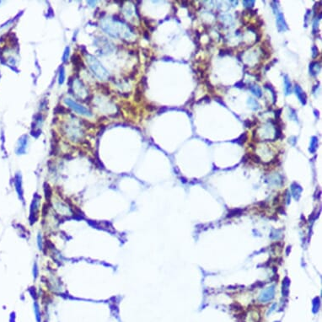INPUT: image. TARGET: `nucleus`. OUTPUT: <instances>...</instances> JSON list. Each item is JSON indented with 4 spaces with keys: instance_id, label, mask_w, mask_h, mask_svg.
I'll return each instance as SVG.
<instances>
[{
    "instance_id": "nucleus-1",
    "label": "nucleus",
    "mask_w": 322,
    "mask_h": 322,
    "mask_svg": "<svg viewBox=\"0 0 322 322\" xmlns=\"http://www.w3.org/2000/svg\"><path fill=\"white\" fill-rule=\"evenodd\" d=\"M87 62L90 65V69L93 71V73L97 77H99L101 79H106L108 78V76H109L108 72L104 68L102 65L100 63V62L95 57H94L93 56L88 55L87 56Z\"/></svg>"
},
{
    "instance_id": "nucleus-2",
    "label": "nucleus",
    "mask_w": 322,
    "mask_h": 322,
    "mask_svg": "<svg viewBox=\"0 0 322 322\" xmlns=\"http://www.w3.org/2000/svg\"><path fill=\"white\" fill-rule=\"evenodd\" d=\"M64 102L67 104L68 106H70V107H71L74 111H76L77 113H78V114H81V115H84V116H90L91 115H92L88 109H86V108H84V106H81L80 105H78V104L76 103V102L73 101L71 99H65Z\"/></svg>"
},
{
    "instance_id": "nucleus-3",
    "label": "nucleus",
    "mask_w": 322,
    "mask_h": 322,
    "mask_svg": "<svg viewBox=\"0 0 322 322\" xmlns=\"http://www.w3.org/2000/svg\"><path fill=\"white\" fill-rule=\"evenodd\" d=\"M295 92H296L297 96L299 99V101L302 103V105H305L306 101H307V96H306L305 93L302 90L301 87L298 84L295 85Z\"/></svg>"
},
{
    "instance_id": "nucleus-4",
    "label": "nucleus",
    "mask_w": 322,
    "mask_h": 322,
    "mask_svg": "<svg viewBox=\"0 0 322 322\" xmlns=\"http://www.w3.org/2000/svg\"><path fill=\"white\" fill-rule=\"evenodd\" d=\"M277 27H278V30L280 31H285L286 30H288V26L284 20V14L282 13L278 14L277 15Z\"/></svg>"
},
{
    "instance_id": "nucleus-5",
    "label": "nucleus",
    "mask_w": 322,
    "mask_h": 322,
    "mask_svg": "<svg viewBox=\"0 0 322 322\" xmlns=\"http://www.w3.org/2000/svg\"><path fill=\"white\" fill-rule=\"evenodd\" d=\"M318 147V138L317 137H312L311 138V142H310V148H309V151L314 153L316 149Z\"/></svg>"
},
{
    "instance_id": "nucleus-6",
    "label": "nucleus",
    "mask_w": 322,
    "mask_h": 322,
    "mask_svg": "<svg viewBox=\"0 0 322 322\" xmlns=\"http://www.w3.org/2000/svg\"><path fill=\"white\" fill-rule=\"evenodd\" d=\"M250 90H251V92L255 95H257V97H261V95H262L261 90L260 89V87L258 85H252L251 87H250Z\"/></svg>"
},
{
    "instance_id": "nucleus-7",
    "label": "nucleus",
    "mask_w": 322,
    "mask_h": 322,
    "mask_svg": "<svg viewBox=\"0 0 322 322\" xmlns=\"http://www.w3.org/2000/svg\"><path fill=\"white\" fill-rule=\"evenodd\" d=\"M248 139V135H247V132H244L243 134H241L237 139H236V142L239 143L240 145H243L246 140Z\"/></svg>"
},
{
    "instance_id": "nucleus-8",
    "label": "nucleus",
    "mask_w": 322,
    "mask_h": 322,
    "mask_svg": "<svg viewBox=\"0 0 322 322\" xmlns=\"http://www.w3.org/2000/svg\"><path fill=\"white\" fill-rule=\"evenodd\" d=\"M264 87L265 88H267V89H268V90H270L271 92H272V96H273V104H276V101H277V95H276V91H275V90H274V88H273V86L271 84H264Z\"/></svg>"
},
{
    "instance_id": "nucleus-9",
    "label": "nucleus",
    "mask_w": 322,
    "mask_h": 322,
    "mask_svg": "<svg viewBox=\"0 0 322 322\" xmlns=\"http://www.w3.org/2000/svg\"><path fill=\"white\" fill-rule=\"evenodd\" d=\"M284 83L286 84V95H289L291 93V82L287 75L284 76Z\"/></svg>"
},
{
    "instance_id": "nucleus-10",
    "label": "nucleus",
    "mask_w": 322,
    "mask_h": 322,
    "mask_svg": "<svg viewBox=\"0 0 322 322\" xmlns=\"http://www.w3.org/2000/svg\"><path fill=\"white\" fill-rule=\"evenodd\" d=\"M248 102L250 104V105H251V107H252L253 110H257V109H259V104H258L257 101L253 100L252 98H250Z\"/></svg>"
},
{
    "instance_id": "nucleus-11",
    "label": "nucleus",
    "mask_w": 322,
    "mask_h": 322,
    "mask_svg": "<svg viewBox=\"0 0 322 322\" xmlns=\"http://www.w3.org/2000/svg\"><path fill=\"white\" fill-rule=\"evenodd\" d=\"M64 78H65L64 68L62 67V68H60V74H59V84H63V82H64Z\"/></svg>"
},
{
    "instance_id": "nucleus-12",
    "label": "nucleus",
    "mask_w": 322,
    "mask_h": 322,
    "mask_svg": "<svg viewBox=\"0 0 322 322\" xmlns=\"http://www.w3.org/2000/svg\"><path fill=\"white\" fill-rule=\"evenodd\" d=\"M232 49L231 48H226V49H221L220 52H219V55L220 56H224V55H231L232 54Z\"/></svg>"
},
{
    "instance_id": "nucleus-13",
    "label": "nucleus",
    "mask_w": 322,
    "mask_h": 322,
    "mask_svg": "<svg viewBox=\"0 0 322 322\" xmlns=\"http://www.w3.org/2000/svg\"><path fill=\"white\" fill-rule=\"evenodd\" d=\"M243 3L245 4V7H250V8H252L253 7V5H254V3H255V1H244L243 2Z\"/></svg>"
},
{
    "instance_id": "nucleus-14",
    "label": "nucleus",
    "mask_w": 322,
    "mask_h": 322,
    "mask_svg": "<svg viewBox=\"0 0 322 322\" xmlns=\"http://www.w3.org/2000/svg\"><path fill=\"white\" fill-rule=\"evenodd\" d=\"M68 55H69V47H67L66 50H65L64 55H63V61L64 63L67 61V59H68Z\"/></svg>"
},
{
    "instance_id": "nucleus-15",
    "label": "nucleus",
    "mask_w": 322,
    "mask_h": 322,
    "mask_svg": "<svg viewBox=\"0 0 322 322\" xmlns=\"http://www.w3.org/2000/svg\"><path fill=\"white\" fill-rule=\"evenodd\" d=\"M282 111H283V109H277V110L275 111V117H276V120L280 119V116H281Z\"/></svg>"
},
{
    "instance_id": "nucleus-16",
    "label": "nucleus",
    "mask_w": 322,
    "mask_h": 322,
    "mask_svg": "<svg viewBox=\"0 0 322 322\" xmlns=\"http://www.w3.org/2000/svg\"><path fill=\"white\" fill-rule=\"evenodd\" d=\"M313 58H315L317 56H318V54H319V51H318V48L316 47H313Z\"/></svg>"
},
{
    "instance_id": "nucleus-17",
    "label": "nucleus",
    "mask_w": 322,
    "mask_h": 322,
    "mask_svg": "<svg viewBox=\"0 0 322 322\" xmlns=\"http://www.w3.org/2000/svg\"><path fill=\"white\" fill-rule=\"evenodd\" d=\"M244 124H245V126L246 128H251L253 126V123H252V122L250 120H245V122H244Z\"/></svg>"
},
{
    "instance_id": "nucleus-18",
    "label": "nucleus",
    "mask_w": 322,
    "mask_h": 322,
    "mask_svg": "<svg viewBox=\"0 0 322 322\" xmlns=\"http://www.w3.org/2000/svg\"><path fill=\"white\" fill-rule=\"evenodd\" d=\"M205 84H207V89L209 90H211V91H213L214 90V88H213V86L210 84V82H208L207 80H206L205 81Z\"/></svg>"
},
{
    "instance_id": "nucleus-19",
    "label": "nucleus",
    "mask_w": 322,
    "mask_h": 322,
    "mask_svg": "<svg viewBox=\"0 0 322 322\" xmlns=\"http://www.w3.org/2000/svg\"><path fill=\"white\" fill-rule=\"evenodd\" d=\"M244 86H245V84L243 83V81H240V82L235 84V87H237V88H243Z\"/></svg>"
},
{
    "instance_id": "nucleus-20",
    "label": "nucleus",
    "mask_w": 322,
    "mask_h": 322,
    "mask_svg": "<svg viewBox=\"0 0 322 322\" xmlns=\"http://www.w3.org/2000/svg\"><path fill=\"white\" fill-rule=\"evenodd\" d=\"M248 30H250L253 31L254 33H258L257 30V29L255 28V26H253V25H251V26H249V27H248Z\"/></svg>"
},
{
    "instance_id": "nucleus-21",
    "label": "nucleus",
    "mask_w": 322,
    "mask_h": 322,
    "mask_svg": "<svg viewBox=\"0 0 322 322\" xmlns=\"http://www.w3.org/2000/svg\"><path fill=\"white\" fill-rule=\"evenodd\" d=\"M222 100V98L221 97H219V96H215V101H218L219 103H220L221 105H223L224 106H225V104L223 102V101H221Z\"/></svg>"
},
{
    "instance_id": "nucleus-22",
    "label": "nucleus",
    "mask_w": 322,
    "mask_h": 322,
    "mask_svg": "<svg viewBox=\"0 0 322 322\" xmlns=\"http://www.w3.org/2000/svg\"><path fill=\"white\" fill-rule=\"evenodd\" d=\"M201 101H206V102H210V101H211V99H210V97L209 96H207V95H205L203 98H202L201 99Z\"/></svg>"
},
{
    "instance_id": "nucleus-23",
    "label": "nucleus",
    "mask_w": 322,
    "mask_h": 322,
    "mask_svg": "<svg viewBox=\"0 0 322 322\" xmlns=\"http://www.w3.org/2000/svg\"><path fill=\"white\" fill-rule=\"evenodd\" d=\"M261 34L257 33V39H256V43H257V42H259V41H261Z\"/></svg>"
},
{
    "instance_id": "nucleus-24",
    "label": "nucleus",
    "mask_w": 322,
    "mask_h": 322,
    "mask_svg": "<svg viewBox=\"0 0 322 322\" xmlns=\"http://www.w3.org/2000/svg\"><path fill=\"white\" fill-rule=\"evenodd\" d=\"M147 109L149 110V111H154V110H155L156 109V107L155 106H154V105H148V107H147Z\"/></svg>"
},
{
    "instance_id": "nucleus-25",
    "label": "nucleus",
    "mask_w": 322,
    "mask_h": 322,
    "mask_svg": "<svg viewBox=\"0 0 322 322\" xmlns=\"http://www.w3.org/2000/svg\"><path fill=\"white\" fill-rule=\"evenodd\" d=\"M181 6H183V7H187V5L189 4V3L188 2H186V1H183L182 3H181Z\"/></svg>"
},
{
    "instance_id": "nucleus-26",
    "label": "nucleus",
    "mask_w": 322,
    "mask_h": 322,
    "mask_svg": "<svg viewBox=\"0 0 322 322\" xmlns=\"http://www.w3.org/2000/svg\"><path fill=\"white\" fill-rule=\"evenodd\" d=\"M249 146H250V147H251V148L253 149H256V148H255V145H254V144H252V143H250V144H249Z\"/></svg>"
}]
</instances>
